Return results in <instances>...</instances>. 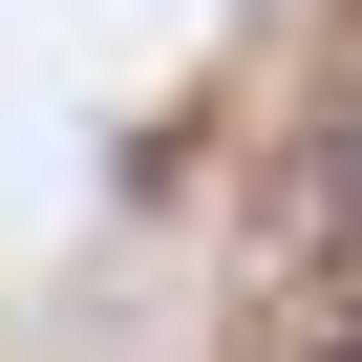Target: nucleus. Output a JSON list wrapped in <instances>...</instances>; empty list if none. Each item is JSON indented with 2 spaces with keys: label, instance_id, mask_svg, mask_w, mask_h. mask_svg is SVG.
I'll list each match as a JSON object with an SVG mask.
<instances>
[{
  "label": "nucleus",
  "instance_id": "obj_1",
  "mask_svg": "<svg viewBox=\"0 0 362 362\" xmlns=\"http://www.w3.org/2000/svg\"><path fill=\"white\" fill-rule=\"evenodd\" d=\"M341 192H362V149H341ZM341 235H362V214H341Z\"/></svg>",
  "mask_w": 362,
  "mask_h": 362
},
{
  "label": "nucleus",
  "instance_id": "obj_2",
  "mask_svg": "<svg viewBox=\"0 0 362 362\" xmlns=\"http://www.w3.org/2000/svg\"><path fill=\"white\" fill-rule=\"evenodd\" d=\"M320 362H362V341H320Z\"/></svg>",
  "mask_w": 362,
  "mask_h": 362
}]
</instances>
